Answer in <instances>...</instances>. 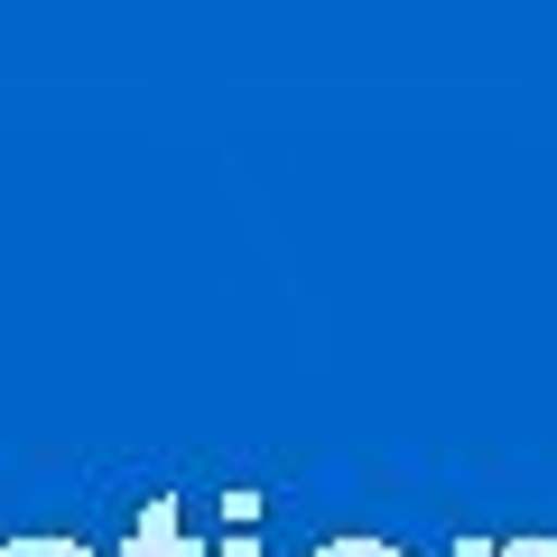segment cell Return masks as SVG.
Returning a JSON list of instances; mask_svg holds the SVG:
<instances>
[{
    "label": "cell",
    "instance_id": "obj_1",
    "mask_svg": "<svg viewBox=\"0 0 557 557\" xmlns=\"http://www.w3.org/2000/svg\"><path fill=\"white\" fill-rule=\"evenodd\" d=\"M131 557H205V539H186L177 530V502L149 493V502H139V520H131Z\"/></svg>",
    "mask_w": 557,
    "mask_h": 557
},
{
    "label": "cell",
    "instance_id": "obj_2",
    "mask_svg": "<svg viewBox=\"0 0 557 557\" xmlns=\"http://www.w3.org/2000/svg\"><path fill=\"white\" fill-rule=\"evenodd\" d=\"M223 520L233 530H260V493H223Z\"/></svg>",
    "mask_w": 557,
    "mask_h": 557
},
{
    "label": "cell",
    "instance_id": "obj_3",
    "mask_svg": "<svg viewBox=\"0 0 557 557\" xmlns=\"http://www.w3.org/2000/svg\"><path fill=\"white\" fill-rule=\"evenodd\" d=\"M502 557H557V539H502Z\"/></svg>",
    "mask_w": 557,
    "mask_h": 557
},
{
    "label": "cell",
    "instance_id": "obj_4",
    "mask_svg": "<svg viewBox=\"0 0 557 557\" xmlns=\"http://www.w3.org/2000/svg\"><path fill=\"white\" fill-rule=\"evenodd\" d=\"M214 557H260V539H251V530H223V548H214Z\"/></svg>",
    "mask_w": 557,
    "mask_h": 557
},
{
    "label": "cell",
    "instance_id": "obj_5",
    "mask_svg": "<svg viewBox=\"0 0 557 557\" xmlns=\"http://www.w3.org/2000/svg\"><path fill=\"white\" fill-rule=\"evenodd\" d=\"M456 557H502V539H456Z\"/></svg>",
    "mask_w": 557,
    "mask_h": 557
},
{
    "label": "cell",
    "instance_id": "obj_6",
    "mask_svg": "<svg viewBox=\"0 0 557 557\" xmlns=\"http://www.w3.org/2000/svg\"><path fill=\"white\" fill-rule=\"evenodd\" d=\"M65 557H94V548H84V539H75V548H65Z\"/></svg>",
    "mask_w": 557,
    "mask_h": 557
}]
</instances>
